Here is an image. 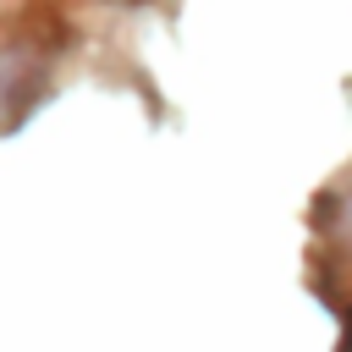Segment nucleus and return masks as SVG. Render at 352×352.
Masks as SVG:
<instances>
[{
	"instance_id": "f257e3e1",
	"label": "nucleus",
	"mask_w": 352,
	"mask_h": 352,
	"mask_svg": "<svg viewBox=\"0 0 352 352\" xmlns=\"http://www.w3.org/2000/svg\"><path fill=\"white\" fill-rule=\"evenodd\" d=\"M346 352H352V308H346Z\"/></svg>"
}]
</instances>
